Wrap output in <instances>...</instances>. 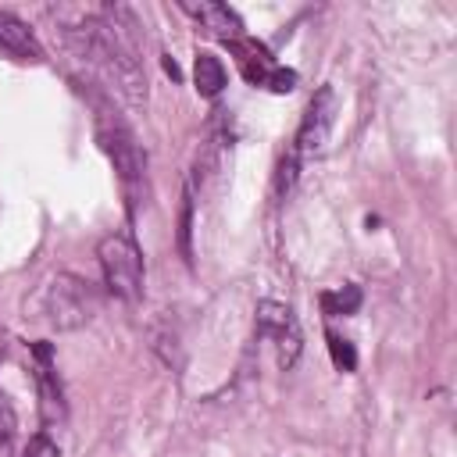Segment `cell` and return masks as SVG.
Instances as JSON below:
<instances>
[{"label":"cell","instance_id":"13","mask_svg":"<svg viewBox=\"0 0 457 457\" xmlns=\"http://www.w3.org/2000/svg\"><path fill=\"white\" fill-rule=\"evenodd\" d=\"M189 232H193V186H186V193H182V218H179V246H182L186 261H193Z\"/></svg>","mask_w":457,"mask_h":457},{"label":"cell","instance_id":"17","mask_svg":"<svg viewBox=\"0 0 457 457\" xmlns=\"http://www.w3.org/2000/svg\"><path fill=\"white\" fill-rule=\"evenodd\" d=\"M25 457H61V450H57V443L46 432H36L29 439V446H25Z\"/></svg>","mask_w":457,"mask_h":457},{"label":"cell","instance_id":"4","mask_svg":"<svg viewBox=\"0 0 457 457\" xmlns=\"http://www.w3.org/2000/svg\"><path fill=\"white\" fill-rule=\"evenodd\" d=\"M96 257H100V271H104L107 289L118 300L136 303L143 296V253H139V246L129 236L111 232L100 239Z\"/></svg>","mask_w":457,"mask_h":457},{"label":"cell","instance_id":"2","mask_svg":"<svg viewBox=\"0 0 457 457\" xmlns=\"http://www.w3.org/2000/svg\"><path fill=\"white\" fill-rule=\"evenodd\" d=\"M21 311H25V321H32V325H43L54 332H71V328H82L96 314V293L79 275L54 271L25 296Z\"/></svg>","mask_w":457,"mask_h":457},{"label":"cell","instance_id":"3","mask_svg":"<svg viewBox=\"0 0 457 457\" xmlns=\"http://www.w3.org/2000/svg\"><path fill=\"white\" fill-rule=\"evenodd\" d=\"M96 139H100V150L107 154V161L118 175L129 214H136V207L146 200V154H143L136 132L107 104H96Z\"/></svg>","mask_w":457,"mask_h":457},{"label":"cell","instance_id":"14","mask_svg":"<svg viewBox=\"0 0 457 457\" xmlns=\"http://www.w3.org/2000/svg\"><path fill=\"white\" fill-rule=\"evenodd\" d=\"M325 339H328V353H332L336 368H339V371H353V368H357V353H353L350 339H343V336H336V332H325Z\"/></svg>","mask_w":457,"mask_h":457},{"label":"cell","instance_id":"6","mask_svg":"<svg viewBox=\"0 0 457 457\" xmlns=\"http://www.w3.org/2000/svg\"><path fill=\"white\" fill-rule=\"evenodd\" d=\"M257 332L275 343V353H278V364L282 368H293L296 364L300 346H303V336H300V321H296L293 307L275 303V300H261L257 303Z\"/></svg>","mask_w":457,"mask_h":457},{"label":"cell","instance_id":"8","mask_svg":"<svg viewBox=\"0 0 457 457\" xmlns=\"http://www.w3.org/2000/svg\"><path fill=\"white\" fill-rule=\"evenodd\" d=\"M32 357H36V382H39V400H43V414L46 421L64 418V396H61V382L54 371V350L46 339L32 343Z\"/></svg>","mask_w":457,"mask_h":457},{"label":"cell","instance_id":"5","mask_svg":"<svg viewBox=\"0 0 457 457\" xmlns=\"http://www.w3.org/2000/svg\"><path fill=\"white\" fill-rule=\"evenodd\" d=\"M332 121H336V93H332V86H321L311 96V104H307V111L300 118V129H296V139H293V154L300 161L318 157L325 150V143H328Z\"/></svg>","mask_w":457,"mask_h":457},{"label":"cell","instance_id":"10","mask_svg":"<svg viewBox=\"0 0 457 457\" xmlns=\"http://www.w3.org/2000/svg\"><path fill=\"white\" fill-rule=\"evenodd\" d=\"M186 11L211 32V36H218L221 43H239L246 32H243V21H239V14L228 7V4H186Z\"/></svg>","mask_w":457,"mask_h":457},{"label":"cell","instance_id":"1","mask_svg":"<svg viewBox=\"0 0 457 457\" xmlns=\"http://www.w3.org/2000/svg\"><path fill=\"white\" fill-rule=\"evenodd\" d=\"M136 18L125 7H100L79 14L71 25L61 29L64 46L125 104L139 107L146 100V75L139 64L136 43Z\"/></svg>","mask_w":457,"mask_h":457},{"label":"cell","instance_id":"11","mask_svg":"<svg viewBox=\"0 0 457 457\" xmlns=\"http://www.w3.org/2000/svg\"><path fill=\"white\" fill-rule=\"evenodd\" d=\"M193 79H196V93L207 96V100H214V96L225 89V82H228L221 57H214L211 50H200V54H196V61H193Z\"/></svg>","mask_w":457,"mask_h":457},{"label":"cell","instance_id":"15","mask_svg":"<svg viewBox=\"0 0 457 457\" xmlns=\"http://www.w3.org/2000/svg\"><path fill=\"white\" fill-rule=\"evenodd\" d=\"M296 175H300V157L293 154V146H289V154H282V161H278V171H275V193L282 196V193H289L293 189V182H296Z\"/></svg>","mask_w":457,"mask_h":457},{"label":"cell","instance_id":"12","mask_svg":"<svg viewBox=\"0 0 457 457\" xmlns=\"http://www.w3.org/2000/svg\"><path fill=\"white\" fill-rule=\"evenodd\" d=\"M321 307H325L328 318H332V314H353V311L361 307V289H357V286L328 289V293H321Z\"/></svg>","mask_w":457,"mask_h":457},{"label":"cell","instance_id":"16","mask_svg":"<svg viewBox=\"0 0 457 457\" xmlns=\"http://www.w3.org/2000/svg\"><path fill=\"white\" fill-rule=\"evenodd\" d=\"M11 443H14V411L0 393V457H11Z\"/></svg>","mask_w":457,"mask_h":457},{"label":"cell","instance_id":"9","mask_svg":"<svg viewBox=\"0 0 457 457\" xmlns=\"http://www.w3.org/2000/svg\"><path fill=\"white\" fill-rule=\"evenodd\" d=\"M0 54L14 57V61H39L43 46L36 39V32L11 11L0 7Z\"/></svg>","mask_w":457,"mask_h":457},{"label":"cell","instance_id":"7","mask_svg":"<svg viewBox=\"0 0 457 457\" xmlns=\"http://www.w3.org/2000/svg\"><path fill=\"white\" fill-rule=\"evenodd\" d=\"M232 50L239 54V68H243V75H246L253 86H264V89H271V93H289V89L296 86V71L275 64L271 54H268L261 43H253V39L243 36L239 43H232Z\"/></svg>","mask_w":457,"mask_h":457}]
</instances>
